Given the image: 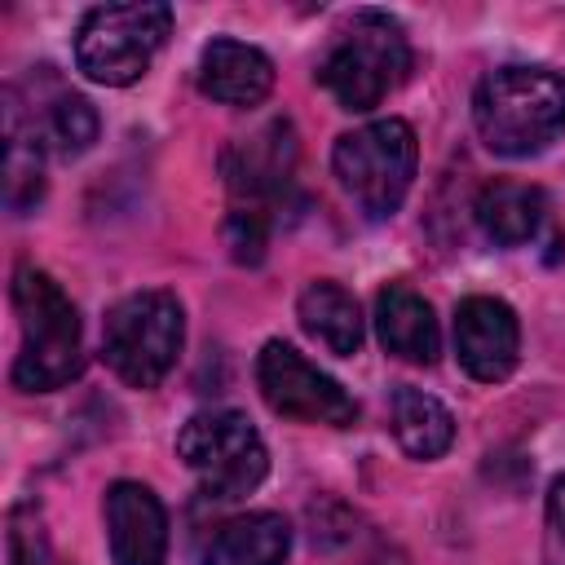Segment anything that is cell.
Segmentation results:
<instances>
[{
    "instance_id": "cell-1",
    "label": "cell",
    "mask_w": 565,
    "mask_h": 565,
    "mask_svg": "<svg viewBox=\"0 0 565 565\" xmlns=\"http://www.w3.org/2000/svg\"><path fill=\"white\" fill-rule=\"evenodd\" d=\"M472 124L494 154H539L565 132V79L547 66H499L472 93Z\"/></svg>"
},
{
    "instance_id": "cell-2",
    "label": "cell",
    "mask_w": 565,
    "mask_h": 565,
    "mask_svg": "<svg viewBox=\"0 0 565 565\" xmlns=\"http://www.w3.org/2000/svg\"><path fill=\"white\" fill-rule=\"evenodd\" d=\"M13 309L22 322V349L13 358V388L22 393H53L66 388L84 371L79 344V313L71 296L35 265L13 269Z\"/></svg>"
},
{
    "instance_id": "cell-3",
    "label": "cell",
    "mask_w": 565,
    "mask_h": 565,
    "mask_svg": "<svg viewBox=\"0 0 565 565\" xmlns=\"http://www.w3.org/2000/svg\"><path fill=\"white\" fill-rule=\"evenodd\" d=\"M411 71V40L384 9H358L318 62V84L340 110H375Z\"/></svg>"
},
{
    "instance_id": "cell-4",
    "label": "cell",
    "mask_w": 565,
    "mask_h": 565,
    "mask_svg": "<svg viewBox=\"0 0 565 565\" xmlns=\"http://www.w3.org/2000/svg\"><path fill=\"white\" fill-rule=\"evenodd\" d=\"M185 344L181 300L163 287L132 291L110 305L102 322V353L128 388H159Z\"/></svg>"
},
{
    "instance_id": "cell-5",
    "label": "cell",
    "mask_w": 565,
    "mask_h": 565,
    "mask_svg": "<svg viewBox=\"0 0 565 565\" xmlns=\"http://www.w3.org/2000/svg\"><path fill=\"white\" fill-rule=\"evenodd\" d=\"M415 163H419V146L406 119H371L335 137V150H331V168L344 194L371 221H384L402 207L415 181Z\"/></svg>"
},
{
    "instance_id": "cell-6",
    "label": "cell",
    "mask_w": 565,
    "mask_h": 565,
    "mask_svg": "<svg viewBox=\"0 0 565 565\" xmlns=\"http://www.w3.org/2000/svg\"><path fill=\"white\" fill-rule=\"evenodd\" d=\"M172 31V9L159 0L97 4L75 31V62L93 84L124 88L141 79Z\"/></svg>"
},
{
    "instance_id": "cell-7",
    "label": "cell",
    "mask_w": 565,
    "mask_h": 565,
    "mask_svg": "<svg viewBox=\"0 0 565 565\" xmlns=\"http://www.w3.org/2000/svg\"><path fill=\"white\" fill-rule=\"evenodd\" d=\"M177 455L212 499H243L269 472V450L243 411H199L177 433Z\"/></svg>"
},
{
    "instance_id": "cell-8",
    "label": "cell",
    "mask_w": 565,
    "mask_h": 565,
    "mask_svg": "<svg viewBox=\"0 0 565 565\" xmlns=\"http://www.w3.org/2000/svg\"><path fill=\"white\" fill-rule=\"evenodd\" d=\"M256 384L269 411H278L282 419L327 424V428H349L358 419V402L287 340H269L256 353Z\"/></svg>"
},
{
    "instance_id": "cell-9",
    "label": "cell",
    "mask_w": 565,
    "mask_h": 565,
    "mask_svg": "<svg viewBox=\"0 0 565 565\" xmlns=\"http://www.w3.org/2000/svg\"><path fill=\"white\" fill-rule=\"evenodd\" d=\"M296 128L287 119H269L260 124L256 132L238 137L225 159H221V172H225V185L234 194V207H247V212H265L287 194L291 185V172H296Z\"/></svg>"
},
{
    "instance_id": "cell-10",
    "label": "cell",
    "mask_w": 565,
    "mask_h": 565,
    "mask_svg": "<svg viewBox=\"0 0 565 565\" xmlns=\"http://www.w3.org/2000/svg\"><path fill=\"white\" fill-rule=\"evenodd\" d=\"M459 366L481 384H503L521 358V322L499 296H468L455 309Z\"/></svg>"
},
{
    "instance_id": "cell-11",
    "label": "cell",
    "mask_w": 565,
    "mask_h": 565,
    "mask_svg": "<svg viewBox=\"0 0 565 565\" xmlns=\"http://www.w3.org/2000/svg\"><path fill=\"white\" fill-rule=\"evenodd\" d=\"M106 539L115 565H168V512L141 481L106 490Z\"/></svg>"
},
{
    "instance_id": "cell-12",
    "label": "cell",
    "mask_w": 565,
    "mask_h": 565,
    "mask_svg": "<svg viewBox=\"0 0 565 565\" xmlns=\"http://www.w3.org/2000/svg\"><path fill=\"white\" fill-rule=\"evenodd\" d=\"M199 88L221 106H260L274 88V62L243 40H212L199 57Z\"/></svg>"
},
{
    "instance_id": "cell-13",
    "label": "cell",
    "mask_w": 565,
    "mask_h": 565,
    "mask_svg": "<svg viewBox=\"0 0 565 565\" xmlns=\"http://www.w3.org/2000/svg\"><path fill=\"white\" fill-rule=\"evenodd\" d=\"M375 331H380V344L402 358V362H415V366H428L437 362L441 353V327H437V313L433 305L411 291L406 282H388L380 287L375 296Z\"/></svg>"
},
{
    "instance_id": "cell-14",
    "label": "cell",
    "mask_w": 565,
    "mask_h": 565,
    "mask_svg": "<svg viewBox=\"0 0 565 565\" xmlns=\"http://www.w3.org/2000/svg\"><path fill=\"white\" fill-rule=\"evenodd\" d=\"M547 194L530 181H490L477 194V225L499 247H525L547 225Z\"/></svg>"
},
{
    "instance_id": "cell-15",
    "label": "cell",
    "mask_w": 565,
    "mask_h": 565,
    "mask_svg": "<svg viewBox=\"0 0 565 565\" xmlns=\"http://www.w3.org/2000/svg\"><path fill=\"white\" fill-rule=\"evenodd\" d=\"M291 552V525L278 512H247L225 525L203 547V565H282Z\"/></svg>"
},
{
    "instance_id": "cell-16",
    "label": "cell",
    "mask_w": 565,
    "mask_h": 565,
    "mask_svg": "<svg viewBox=\"0 0 565 565\" xmlns=\"http://www.w3.org/2000/svg\"><path fill=\"white\" fill-rule=\"evenodd\" d=\"M296 318L335 358H353L362 349V313H358V300L340 282H331V278H318V282H309L300 291Z\"/></svg>"
},
{
    "instance_id": "cell-17",
    "label": "cell",
    "mask_w": 565,
    "mask_h": 565,
    "mask_svg": "<svg viewBox=\"0 0 565 565\" xmlns=\"http://www.w3.org/2000/svg\"><path fill=\"white\" fill-rule=\"evenodd\" d=\"M4 97L18 106L13 93H4ZM18 115H22V106H18ZM22 124L35 132L40 150H53L62 159H75V154H84L97 141V110H93L88 97H79L71 88H53L49 106L31 110V119H22Z\"/></svg>"
},
{
    "instance_id": "cell-18",
    "label": "cell",
    "mask_w": 565,
    "mask_h": 565,
    "mask_svg": "<svg viewBox=\"0 0 565 565\" xmlns=\"http://www.w3.org/2000/svg\"><path fill=\"white\" fill-rule=\"evenodd\" d=\"M393 437L411 459H437L455 441V419L433 393L402 384L393 388Z\"/></svg>"
},
{
    "instance_id": "cell-19",
    "label": "cell",
    "mask_w": 565,
    "mask_h": 565,
    "mask_svg": "<svg viewBox=\"0 0 565 565\" xmlns=\"http://www.w3.org/2000/svg\"><path fill=\"white\" fill-rule=\"evenodd\" d=\"M44 194V177H40V141L35 132L22 124L18 106L4 97V203L22 216L26 207H35Z\"/></svg>"
},
{
    "instance_id": "cell-20",
    "label": "cell",
    "mask_w": 565,
    "mask_h": 565,
    "mask_svg": "<svg viewBox=\"0 0 565 565\" xmlns=\"http://www.w3.org/2000/svg\"><path fill=\"white\" fill-rule=\"evenodd\" d=\"M4 547H9V565H57L53 561V547H49V534L35 516L31 503H18L9 512V534H4Z\"/></svg>"
},
{
    "instance_id": "cell-21",
    "label": "cell",
    "mask_w": 565,
    "mask_h": 565,
    "mask_svg": "<svg viewBox=\"0 0 565 565\" xmlns=\"http://www.w3.org/2000/svg\"><path fill=\"white\" fill-rule=\"evenodd\" d=\"M225 243H230V256L238 265H260L265 243H269V216L265 212L234 207L230 221H225Z\"/></svg>"
},
{
    "instance_id": "cell-22",
    "label": "cell",
    "mask_w": 565,
    "mask_h": 565,
    "mask_svg": "<svg viewBox=\"0 0 565 565\" xmlns=\"http://www.w3.org/2000/svg\"><path fill=\"white\" fill-rule=\"evenodd\" d=\"M543 565H565V477H556L552 490H547V512H543Z\"/></svg>"
}]
</instances>
